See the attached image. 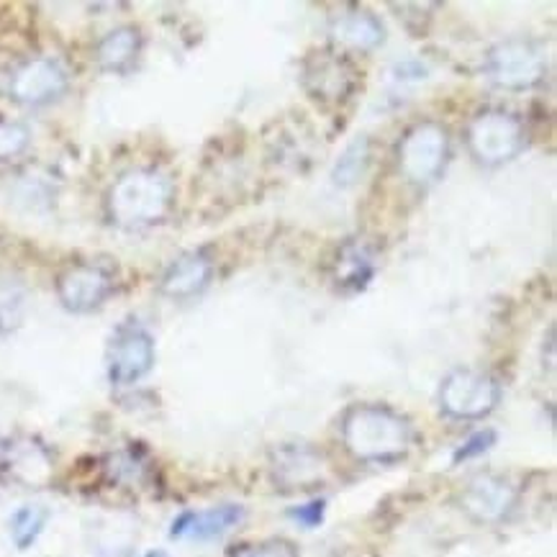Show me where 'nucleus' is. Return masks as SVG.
I'll return each instance as SVG.
<instances>
[{"mask_svg":"<svg viewBox=\"0 0 557 557\" xmlns=\"http://www.w3.org/2000/svg\"><path fill=\"white\" fill-rule=\"evenodd\" d=\"M411 424L388 406H352L342 419V440L355 460L393 462L411 447Z\"/></svg>","mask_w":557,"mask_h":557,"instance_id":"obj_1","label":"nucleus"},{"mask_svg":"<svg viewBox=\"0 0 557 557\" xmlns=\"http://www.w3.org/2000/svg\"><path fill=\"white\" fill-rule=\"evenodd\" d=\"M173 198V181L165 173L154 168H137L111 185L106 209L116 226L141 228L165 219Z\"/></svg>","mask_w":557,"mask_h":557,"instance_id":"obj_2","label":"nucleus"},{"mask_svg":"<svg viewBox=\"0 0 557 557\" xmlns=\"http://www.w3.org/2000/svg\"><path fill=\"white\" fill-rule=\"evenodd\" d=\"M498 401H502V385L496 377L478 370H453L440 385V409L457 421L488 417Z\"/></svg>","mask_w":557,"mask_h":557,"instance_id":"obj_3","label":"nucleus"},{"mask_svg":"<svg viewBox=\"0 0 557 557\" xmlns=\"http://www.w3.org/2000/svg\"><path fill=\"white\" fill-rule=\"evenodd\" d=\"M527 134L517 116L506 111H485L468 128L470 152L483 165H504L524 149Z\"/></svg>","mask_w":557,"mask_h":557,"instance_id":"obj_4","label":"nucleus"},{"mask_svg":"<svg viewBox=\"0 0 557 557\" xmlns=\"http://www.w3.org/2000/svg\"><path fill=\"white\" fill-rule=\"evenodd\" d=\"M447 128L434 124V121H424V124L413 126L398 145V168H401L406 181L426 185L437 181L447 162Z\"/></svg>","mask_w":557,"mask_h":557,"instance_id":"obj_5","label":"nucleus"},{"mask_svg":"<svg viewBox=\"0 0 557 557\" xmlns=\"http://www.w3.org/2000/svg\"><path fill=\"white\" fill-rule=\"evenodd\" d=\"M109 377L113 385H134L154 366V339L141 324H121L109 345Z\"/></svg>","mask_w":557,"mask_h":557,"instance_id":"obj_6","label":"nucleus"},{"mask_svg":"<svg viewBox=\"0 0 557 557\" xmlns=\"http://www.w3.org/2000/svg\"><path fill=\"white\" fill-rule=\"evenodd\" d=\"M545 52L527 39H509L488 57V73L496 85L509 90H524L545 77Z\"/></svg>","mask_w":557,"mask_h":557,"instance_id":"obj_7","label":"nucleus"},{"mask_svg":"<svg viewBox=\"0 0 557 557\" xmlns=\"http://www.w3.org/2000/svg\"><path fill=\"white\" fill-rule=\"evenodd\" d=\"M67 90V70L52 57H34L11 77L13 101L24 106H47Z\"/></svg>","mask_w":557,"mask_h":557,"instance_id":"obj_8","label":"nucleus"},{"mask_svg":"<svg viewBox=\"0 0 557 557\" xmlns=\"http://www.w3.org/2000/svg\"><path fill=\"white\" fill-rule=\"evenodd\" d=\"M460 504L468 517L483 521V524H496L511 513L517 504V488L502 475L483 473L466 485Z\"/></svg>","mask_w":557,"mask_h":557,"instance_id":"obj_9","label":"nucleus"},{"mask_svg":"<svg viewBox=\"0 0 557 557\" xmlns=\"http://www.w3.org/2000/svg\"><path fill=\"white\" fill-rule=\"evenodd\" d=\"M111 293V275L98 265H75L64 270L57 283L60 304L73 313L96 311Z\"/></svg>","mask_w":557,"mask_h":557,"instance_id":"obj_10","label":"nucleus"},{"mask_svg":"<svg viewBox=\"0 0 557 557\" xmlns=\"http://www.w3.org/2000/svg\"><path fill=\"white\" fill-rule=\"evenodd\" d=\"M245 521V509L237 504H221L206 511H183L181 517L173 521V534L175 540H213L226 534L234 527H239Z\"/></svg>","mask_w":557,"mask_h":557,"instance_id":"obj_11","label":"nucleus"},{"mask_svg":"<svg viewBox=\"0 0 557 557\" xmlns=\"http://www.w3.org/2000/svg\"><path fill=\"white\" fill-rule=\"evenodd\" d=\"M213 265L211 260L203 252H188L177 257L162 275L160 288L168 298H175V301H185V298L198 296L206 285L211 283Z\"/></svg>","mask_w":557,"mask_h":557,"instance_id":"obj_12","label":"nucleus"},{"mask_svg":"<svg viewBox=\"0 0 557 557\" xmlns=\"http://www.w3.org/2000/svg\"><path fill=\"white\" fill-rule=\"evenodd\" d=\"M352 70L337 57H319L306 67V88L321 101H339L352 90Z\"/></svg>","mask_w":557,"mask_h":557,"instance_id":"obj_13","label":"nucleus"},{"mask_svg":"<svg viewBox=\"0 0 557 557\" xmlns=\"http://www.w3.org/2000/svg\"><path fill=\"white\" fill-rule=\"evenodd\" d=\"M332 34L339 45L360 49V52H370V49H375L385 39V28L381 24V18L370 11L342 13V16L334 21Z\"/></svg>","mask_w":557,"mask_h":557,"instance_id":"obj_14","label":"nucleus"},{"mask_svg":"<svg viewBox=\"0 0 557 557\" xmlns=\"http://www.w3.org/2000/svg\"><path fill=\"white\" fill-rule=\"evenodd\" d=\"M141 49V34L132 26L113 28L111 34H106L101 45L96 49L98 64L109 73H124V70L139 57Z\"/></svg>","mask_w":557,"mask_h":557,"instance_id":"obj_15","label":"nucleus"},{"mask_svg":"<svg viewBox=\"0 0 557 557\" xmlns=\"http://www.w3.org/2000/svg\"><path fill=\"white\" fill-rule=\"evenodd\" d=\"M49 519V511L45 506H21V509L11 517V537L16 542L18 549H28L45 532Z\"/></svg>","mask_w":557,"mask_h":557,"instance_id":"obj_16","label":"nucleus"},{"mask_svg":"<svg viewBox=\"0 0 557 557\" xmlns=\"http://www.w3.org/2000/svg\"><path fill=\"white\" fill-rule=\"evenodd\" d=\"M368 162H370V141L366 137L355 139L352 145L342 152L337 165H334V183L342 185V188L355 185L362 175H366Z\"/></svg>","mask_w":557,"mask_h":557,"instance_id":"obj_17","label":"nucleus"},{"mask_svg":"<svg viewBox=\"0 0 557 557\" xmlns=\"http://www.w3.org/2000/svg\"><path fill=\"white\" fill-rule=\"evenodd\" d=\"M32 141V132L18 121L0 119V162L18 157Z\"/></svg>","mask_w":557,"mask_h":557,"instance_id":"obj_18","label":"nucleus"},{"mask_svg":"<svg viewBox=\"0 0 557 557\" xmlns=\"http://www.w3.org/2000/svg\"><path fill=\"white\" fill-rule=\"evenodd\" d=\"M373 275V265L360 249H347L339 260V283H349L352 288H362Z\"/></svg>","mask_w":557,"mask_h":557,"instance_id":"obj_19","label":"nucleus"},{"mask_svg":"<svg viewBox=\"0 0 557 557\" xmlns=\"http://www.w3.org/2000/svg\"><path fill=\"white\" fill-rule=\"evenodd\" d=\"M496 432L494 430H483V432H475L470 434V437L462 442L460 447H457V453L453 455V462H466V460H473V457H481L483 453H488L491 447L496 445Z\"/></svg>","mask_w":557,"mask_h":557,"instance_id":"obj_20","label":"nucleus"},{"mask_svg":"<svg viewBox=\"0 0 557 557\" xmlns=\"http://www.w3.org/2000/svg\"><path fill=\"white\" fill-rule=\"evenodd\" d=\"M324 502H309V504H304V506H298V509H293L290 511V517L298 521V524H304V527H319L321 524V519H324Z\"/></svg>","mask_w":557,"mask_h":557,"instance_id":"obj_21","label":"nucleus"},{"mask_svg":"<svg viewBox=\"0 0 557 557\" xmlns=\"http://www.w3.org/2000/svg\"><path fill=\"white\" fill-rule=\"evenodd\" d=\"M145 557H170L165 549H149V553Z\"/></svg>","mask_w":557,"mask_h":557,"instance_id":"obj_22","label":"nucleus"},{"mask_svg":"<svg viewBox=\"0 0 557 557\" xmlns=\"http://www.w3.org/2000/svg\"><path fill=\"white\" fill-rule=\"evenodd\" d=\"M237 557H257L255 553H249V549H242V553Z\"/></svg>","mask_w":557,"mask_h":557,"instance_id":"obj_23","label":"nucleus"}]
</instances>
